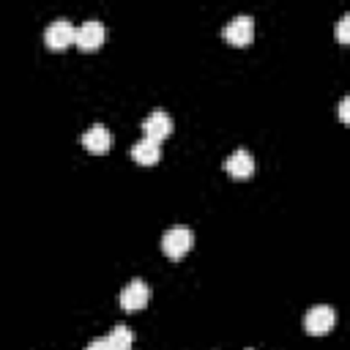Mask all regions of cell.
<instances>
[{
  "instance_id": "4",
  "label": "cell",
  "mask_w": 350,
  "mask_h": 350,
  "mask_svg": "<svg viewBox=\"0 0 350 350\" xmlns=\"http://www.w3.org/2000/svg\"><path fill=\"white\" fill-rule=\"evenodd\" d=\"M104 36H107L104 25H101L98 19H88V22H82V25L77 27L74 44H77L82 52H93V49H98V46L104 44Z\"/></svg>"
},
{
  "instance_id": "5",
  "label": "cell",
  "mask_w": 350,
  "mask_h": 350,
  "mask_svg": "<svg viewBox=\"0 0 350 350\" xmlns=\"http://www.w3.org/2000/svg\"><path fill=\"white\" fill-rule=\"evenodd\" d=\"M334 323H336V309L328 304H317L304 314V328L309 334H325L334 328Z\"/></svg>"
},
{
  "instance_id": "14",
  "label": "cell",
  "mask_w": 350,
  "mask_h": 350,
  "mask_svg": "<svg viewBox=\"0 0 350 350\" xmlns=\"http://www.w3.org/2000/svg\"><path fill=\"white\" fill-rule=\"evenodd\" d=\"M347 107H350V98L345 96V98L339 101V118H342V120H347Z\"/></svg>"
},
{
  "instance_id": "3",
  "label": "cell",
  "mask_w": 350,
  "mask_h": 350,
  "mask_svg": "<svg viewBox=\"0 0 350 350\" xmlns=\"http://www.w3.org/2000/svg\"><path fill=\"white\" fill-rule=\"evenodd\" d=\"M74 33H77V27L71 25V19H63V16L52 19L44 30V44L49 49H66L74 44Z\"/></svg>"
},
{
  "instance_id": "11",
  "label": "cell",
  "mask_w": 350,
  "mask_h": 350,
  "mask_svg": "<svg viewBox=\"0 0 350 350\" xmlns=\"http://www.w3.org/2000/svg\"><path fill=\"white\" fill-rule=\"evenodd\" d=\"M107 342L112 345V350H131V345H134V331H131L129 325L118 323V325H112V328H109Z\"/></svg>"
},
{
  "instance_id": "9",
  "label": "cell",
  "mask_w": 350,
  "mask_h": 350,
  "mask_svg": "<svg viewBox=\"0 0 350 350\" xmlns=\"http://www.w3.org/2000/svg\"><path fill=\"white\" fill-rule=\"evenodd\" d=\"M142 131H145V137L161 142V139L170 137V131H172V118H170L164 109H153V112L142 120Z\"/></svg>"
},
{
  "instance_id": "1",
  "label": "cell",
  "mask_w": 350,
  "mask_h": 350,
  "mask_svg": "<svg viewBox=\"0 0 350 350\" xmlns=\"http://www.w3.org/2000/svg\"><path fill=\"white\" fill-rule=\"evenodd\" d=\"M191 243H194V232H191V227H186V224H175V227H170V230L161 235V252H164L167 257H172V260L183 257V254L191 249Z\"/></svg>"
},
{
  "instance_id": "13",
  "label": "cell",
  "mask_w": 350,
  "mask_h": 350,
  "mask_svg": "<svg viewBox=\"0 0 350 350\" xmlns=\"http://www.w3.org/2000/svg\"><path fill=\"white\" fill-rule=\"evenodd\" d=\"M85 350H112V345L107 342V336H96L93 342H88V347Z\"/></svg>"
},
{
  "instance_id": "10",
  "label": "cell",
  "mask_w": 350,
  "mask_h": 350,
  "mask_svg": "<svg viewBox=\"0 0 350 350\" xmlns=\"http://www.w3.org/2000/svg\"><path fill=\"white\" fill-rule=\"evenodd\" d=\"M131 159L134 161H139V164H156L159 159H161V145L156 142V139H150V137H142V139H137L134 145H131Z\"/></svg>"
},
{
  "instance_id": "2",
  "label": "cell",
  "mask_w": 350,
  "mask_h": 350,
  "mask_svg": "<svg viewBox=\"0 0 350 350\" xmlns=\"http://www.w3.org/2000/svg\"><path fill=\"white\" fill-rule=\"evenodd\" d=\"M221 36H224L232 46H249V41L254 38V19H252L249 14H238V16H232V19L224 25Z\"/></svg>"
},
{
  "instance_id": "6",
  "label": "cell",
  "mask_w": 350,
  "mask_h": 350,
  "mask_svg": "<svg viewBox=\"0 0 350 350\" xmlns=\"http://www.w3.org/2000/svg\"><path fill=\"white\" fill-rule=\"evenodd\" d=\"M148 298H150V290H148L145 279H139V276L129 279V282L123 284V290H120V306H123L126 312L142 309V306L148 304Z\"/></svg>"
},
{
  "instance_id": "8",
  "label": "cell",
  "mask_w": 350,
  "mask_h": 350,
  "mask_svg": "<svg viewBox=\"0 0 350 350\" xmlns=\"http://www.w3.org/2000/svg\"><path fill=\"white\" fill-rule=\"evenodd\" d=\"M224 170H227L232 178L246 180V178H252V172H254V156H252L246 148H238V150H232V153L224 159Z\"/></svg>"
},
{
  "instance_id": "12",
  "label": "cell",
  "mask_w": 350,
  "mask_h": 350,
  "mask_svg": "<svg viewBox=\"0 0 350 350\" xmlns=\"http://www.w3.org/2000/svg\"><path fill=\"white\" fill-rule=\"evenodd\" d=\"M347 25H350V16L342 14L339 22H336V38H339V44H347V41H350V36H347Z\"/></svg>"
},
{
  "instance_id": "7",
  "label": "cell",
  "mask_w": 350,
  "mask_h": 350,
  "mask_svg": "<svg viewBox=\"0 0 350 350\" xmlns=\"http://www.w3.org/2000/svg\"><path fill=\"white\" fill-rule=\"evenodd\" d=\"M82 145L90 150V153H104V150H109L112 148V142H115V137H112V131L107 129V126H101V123H93V126H88L85 131H82Z\"/></svg>"
}]
</instances>
